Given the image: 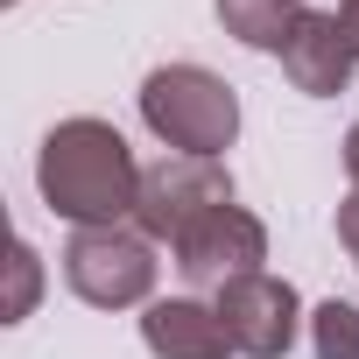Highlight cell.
Returning <instances> with one entry per match:
<instances>
[{
  "label": "cell",
  "instance_id": "1",
  "mask_svg": "<svg viewBox=\"0 0 359 359\" xmlns=\"http://www.w3.org/2000/svg\"><path fill=\"white\" fill-rule=\"evenodd\" d=\"M141 169L127 134L99 113H71L36 148V191L71 226H127L141 205Z\"/></svg>",
  "mask_w": 359,
  "mask_h": 359
},
{
  "label": "cell",
  "instance_id": "2",
  "mask_svg": "<svg viewBox=\"0 0 359 359\" xmlns=\"http://www.w3.org/2000/svg\"><path fill=\"white\" fill-rule=\"evenodd\" d=\"M141 127L169 155L226 162V148L240 141V92L205 64H155L141 78Z\"/></svg>",
  "mask_w": 359,
  "mask_h": 359
},
{
  "label": "cell",
  "instance_id": "3",
  "mask_svg": "<svg viewBox=\"0 0 359 359\" xmlns=\"http://www.w3.org/2000/svg\"><path fill=\"white\" fill-rule=\"evenodd\" d=\"M155 275H162L155 240L134 219L127 226H71V240H64V282L92 310H134V303L148 310Z\"/></svg>",
  "mask_w": 359,
  "mask_h": 359
},
{
  "label": "cell",
  "instance_id": "4",
  "mask_svg": "<svg viewBox=\"0 0 359 359\" xmlns=\"http://www.w3.org/2000/svg\"><path fill=\"white\" fill-rule=\"evenodd\" d=\"M169 261H176V275H184L191 289H226V282H240V275H261V261H268V226L233 198V205H212V212H198L184 233L169 240Z\"/></svg>",
  "mask_w": 359,
  "mask_h": 359
},
{
  "label": "cell",
  "instance_id": "5",
  "mask_svg": "<svg viewBox=\"0 0 359 359\" xmlns=\"http://www.w3.org/2000/svg\"><path fill=\"white\" fill-rule=\"evenodd\" d=\"M212 205H233V169L226 162H205V155H162L141 169V205H134V226L169 247L198 212Z\"/></svg>",
  "mask_w": 359,
  "mask_h": 359
},
{
  "label": "cell",
  "instance_id": "6",
  "mask_svg": "<svg viewBox=\"0 0 359 359\" xmlns=\"http://www.w3.org/2000/svg\"><path fill=\"white\" fill-rule=\"evenodd\" d=\"M219 317H226V331H233V352L240 359H289V345H296V331H303V296L282 282V275H240V282H226L219 296Z\"/></svg>",
  "mask_w": 359,
  "mask_h": 359
},
{
  "label": "cell",
  "instance_id": "7",
  "mask_svg": "<svg viewBox=\"0 0 359 359\" xmlns=\"http://www.w3.org/2000/svg\"><path fill=\"white\" fill-rule=\"evenodd\" d=\"M282 71H289V85L303 99H338L352 85V71H359V43H352L345 15L338 8H310L289 29V43H282Z\"/></svg>",
  "mask_w": 359,
  "mask_h": 359
},
{
  "label": "cell",
  "instance_id": "8",
  "mask_svg": "<svg viewBox=\"0 0 359 359\" xmlns=\"http://www.w3.org/2000/svg\"><path fill=\"white\" fill-rule=\"evenodd\" d=\"M141 345L155 359H233V331L205 296H155L141 310Z\"/></svg>",
  "mask_w": 359,
  "mask_h": 359
},
{
  "label": "cell",
  "instance_id": "9",
  "mask_svg": "<svg viewBox=\"0 0 359 359\" xmlns=\"http://www.w3.org/2000/svg\"><path fill=\"white\" fill-rule=\"evenodd\" d=\"M212 15H219V29H226L233 43H247V50H261V57H282L289 29H296L310 8H303V0H212Z\"/></svg>",
  "mask_w": 359,
  "mask_h": 359
},
{
  "label": "cell",
  "instance_id": "10",
  "mask_svg": "<svg viewBox=\"0 0 359 359\" xmlns=\"http://www.w3.org/2000/svg\"><path fill=\"white\" fill-rule=\"evenodd\" d=\"M310 352H317V359H359V303L324 296V303L310 310Z\"/></svg>",
  "mask_w": 359,
  "mask_h": 359
},
{
  "label": "cell",
  "instance_id": "11",
  "mask_svg": "<svg viewBox=\"0 0 359 359\" xmlns=\"http://www.w3.org/2000/svg\"><path fill=\"white\" fill-rule=\"evenodd\" d=\"M36 296H43V254L29 240H15V254H8V324L36 317Z\"/></svg>",
  "mask_w": 359,
  "mask_h": 359
},
{
  "label": "cell",
  "instance_id": "12",
  "mask_svg": "<svg viewBox=\"0 0 359 359\" xmlns=\"http://www.w3.org/2000/svg\"><path fill=\"white\" fill-rule=\"evenodd\" d=\"M338 247L352 254V268H359V198H345L338 205Z\"/></svg>",
  "mask_w": 359,
  "mask_h": 359
},
{
  "label": "cell",
  "instance_id": "13",
  "mask_svg": "<svg viewBox=\"0 0 359 359\" xmlns=\"http://www.w3.org/2000/svg\"><path fill=\"white\" fill-rule=\"evenodd\" d=\"M345 176H352V198H359V120H352V134H345Z\"/></svg>",
  "mask_w": 359,
  "mask_h": 359
},
{
  "label": "cell",
  "instance_id": "14",
  "mask_svg": "<svg viewBox=\"0 0 359 359\" xmlns=\"http://www.w3.org/2000/svg\"><path fill=\"white\" fill-rule=\"evenodd\" d=\"M338 15H345V29H352V43H359V0H338Z\"/></svg>",
  "mask_w": 359,
  "mask_h": 359
},
{
  "label": "cell",
  "instance_id": "15",
  "mask_svg": "<svg viewBox=\"0 0 359 359\" xmlns=\"http://www.w3.org/2000/svg\"><path fill=\"white\" fill-rule=\"evenodd\" d=\"M8 8H15V0H8Z\"/></svg>",
  "mask_w": 359,
  "mask_h": 359
}]
</instances>
